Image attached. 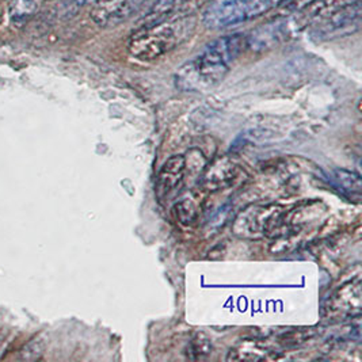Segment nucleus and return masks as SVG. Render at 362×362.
Returning a JSON list of instances; mask_svg holds the SVG:
<instances>
[{
  "label": "nucleus",
  "instance_id": "nucleus-1",
  "mask_svg": "<svg viewBox=\"0 0 362 362\" xmlns=\"http://www.w3.org/2000/svg\"><path fill=\"white\" fill-rule=\"evenodd\" d=\"M247 47L243 34H232L211 42L193 60L180 68L175 84L182 91H206L221 82L232 63Z\"/></svg>",
  "mask_w": 362,
  "mask_h": 362
},
{
  "label": "nucleus",
  "instance_id": "nucleus-2",
  "mask_svg": "<svg viewBox=\"0 0 362 362\" xmlns=\"http://www.w3.org/2000/svg\"><path fill=\"white\" fill-rule=\"evenodd\" d=\"M156 22L131 37L128 50L134 59L152 62L165 56L183 42L196 26V19L192 16H180Z\"/></svg>",
  "mask_w": 362,
  "mask_h": 362
},
{
  "label": "nucleus",
  "instance_id": "nucleus-3",
  "mask_svg": "<svg viewBox=\"0 0 362 362\" xmlns=\"http://www.w3.org/2000/svg\"><path fill=\"white\" fill-rule=\"evenodd\" d=\"M274 7L272 0H211L202 22L208 29L218 30L259 17Z\"/></svg>",
  "mask_w": 362,
  "mask_h": 362
},
{
  "label": "nucleus",
  "instance_id": "nucleus-4",
  "mask_svg": "<svg viewBox=\"0 0 362 362\" xmlns=\"http://www.w3.org/2000/svg\"><path fill=\"white\" fill-rule=\"evenodd\" d=\"M361 0H356L332 11L327 17L316 22L313 38L331 40L357 32L361 25Z\"/></svg>",
  "mask_w": 362,
  "mask_h": 362
},
{
  "label": "nucleus",
  "instance_id": "nucleus-5",
  "mask_svg": "<svg viewBox=\"0 0 362 362\" xmlns=\"http://www.w3.org/2000/svg\"><path fill=\"white\" fill-rule=\"evenodd\" d=\"M362 307L361 281H350L329 297L323 307L327 320H346L360 317Z\"/></svg>",
  "mask_w": 362,
  "mask_h": 362
},
{
  "label": "nucleus",
  "instance_id": "nucleus-6",
  "mask_svg": "<svg viewBox=\"0 0 362 362\" xmlns=\"http://www.w3.org/2000/svg\"><path fill=\"white\" fill-rule=\"evenodd\" d=\"M277 214L279 211L274 208H251L238 217L235 230L242 235L264 233L269 230L272 221L277 218Z\"/></svg>",
  "mask_w": 362,
  "mask_h": 362
},
{
  "label": "nucleus",
  "instance_id": "nucleus-7",
  "mask_svg": "<svg viewBox=\"0 0 362 362\" xmlns=\"http://www.w3.org/2000/svg\"><path fill=\"white\" fill-rule=\"evenodd\" d=\"M185 173V158L173 156L162 168L158 180L159 194H168L177 186L181 185Z\"/></svg>",
  "mask_w": 362,
  "mask_h": 362
},
{
  "label": "nucleus",
  "instance_id": "nucleus-8",
  "mask_svg": "<svg viewBox=\"0 0 362 362\" xmlns=\"http://www.w3.org/2000/svg\"><path fill=\"white\" fill-rule=\"evenodd\" d=\"M272 351L255 339H245L239 342L238 345L233 346L230 350V354L227 357L228 361H261V360H267L269 354Z\"/></svg>",
  "mask_w": 362,
  "mask_h": 362
},
{
  "label": "nucleus",
  "instance_id": "nucleus-9",
  "mask_svg": "<svg viewBox=\"0 0 362 362\" xmlns=\"http://www.w3.org/2000/svg\"><path fill=\"white\" fill-rule=\"evenodd\" d=\"M236 174H238V168L232 163H227L224 160V162L216 163L212 168H209L204 181L209 190H220L228 186L236 177Z\"/></svg>",
  "mask_w": 362,
  "mask_h": 362
},
{
  "label": "nucleus",
  "instance_id": "nucleus-10",
  "mask_svg": "<svg viewBox=\"0 0 362 362\" xmlns=\"http://www.w3.org/2000/svg\"><path fill=\"white\" fill-rule=\"evenodd\" d=\"M149 1L151 0H122L115 7H112L109 10L106 25L115 26V25H119V23L131 19L136 13H139Z\"/></svg>",
  "mask_w": 362,
  "mask_h": 362
},
{
  "label": "nucleus",
  "instance_id": "nucleus-11",
  "mask_svg": "<svg viewBox=\"0 0 362 362\" xmlns=\"http://www.w3.org/2000/svg\"><path fill=\"white\" fill-rule=\"evenodd\" d=\"M334 180L339 187H342V190L345 193H349L351 196H360L361 194L362 183L360 175H357L354 173H350V171H346V170H337Z\"/></svg>",
  "mask_w": 362,
  "mask_h": 362
},
{
  "label": "nucleus",
  "instance_id": "nucleus-12",
  "mask_svg": "<svg viewBox=\"0 0 362 362\" xmlns=\"http://www.w3.org/2000/svg\"><path fill=\"white\" fill-rule=\"evenodd\" d=\"M211 353H212L211 339L204 334H199V332L196 334L187 349V356L193 360H201V358L209 356Z\"/></svg>",
  "mask_w": 362,
  "mask_h": 362
},
{
  "label": "nucleus",
  "instance_id": "nucleus-13",
  "mask_svg": "<svg viewBox=\"0 0 362 362\" xmlns=\"http://www.w3.org/2000/svg\"><path fill=\"white\" fill-rule=\"evenodd\" d=\"M185 1H187V0H158L153 4V7L151 8L149 16L156 18V21H159L160 18L168 16L177 6H180Z\"/></svg>",
  "mask_w": 362,
  "mask_h": 362
},
{
  "label": "nucleus",
  "instance_id": "nucleus-14",
  "mask_svg": "<svg viewBox=\"0 0 362 362\" xmlns=\"http://www.w3.org/2000/svg\"><path fill=\"white\" fill-rule=\"evenodd\" d=\"M35 8H37V4L34 3V0H21L17 6H16V8H14L13 19L16 22L25 21L26 18L30 17L32 14H34Z\"/></svg>",
  "mask_w": 362,
  "mask_h": 362
},
{
  "label": "nucleus",
  "instance_id": "nucleus-15",
  "mask_svg": "<svg viewBox=\"0 0 362 362\" xmlns=\"http://www.w3.org/2000/svg\"><path fill=\"white\" fill-rule=\"evenodd\" d=\"M93 1H98V0H76V3L79 6H84V4H88V3H93Z\"/></svg>",
  "mask_w": 362,
  "mask_h": 362
},
{
  "label": "nucleus",
  "instance_id": "nucleus-16",
  "mask_svg": "<svg viewBox=\"0 0 362 362\" xmlns=\"http://www.w3.org/2000/svg\"><path fill=\"white\" fill-rule=\"evenodd\" d=\"M1 1H10V0H1Z\"/></svg>",
  "mask_w": 362,
  "mask_h": 362
}]
</instances>
